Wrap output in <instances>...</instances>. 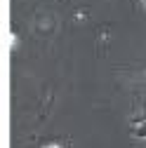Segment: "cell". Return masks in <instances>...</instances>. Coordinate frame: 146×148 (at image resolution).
Returning <instances> with one entry per match:
<instances>
[{
	"label": "cell",
	"mask_w": 146,
	"mask_h": 148,
	"mask_svg": "<svg viewBox=\"0 0 146 148\" xmlns=\"http://www.w3.org/2000/svg\"><path fill=\"white\" fill-rule=\"evenodd\" d=\"M132 134H134L137 139H146V120H141V122H137V125H134Z\"/></svg>",
	"instance_id": "cell-1"
},
{
	"label": "cell",
	"mask_w": 146,
	"mask_h": 148,
	"mask_svg": "<svg viewBox=\"0 0 146 148\" xmlns=\"http://www.w3.org/2000/svg\"><path fill=\"white\" fill-rule=\"evenodd\" d=\"M45 148H61V146H45Z\"/></svg>",
	"instance_id": "cell-2"
},
{
	"label": "cell",
	"mask_w": 146,
	"mask_h": 148,
	"mask_svg": "<svg viewBox=\"0 0 146 148\" xmlns=\"http://www.w3.org/2000/svg\"><path fill=\"white\" fill-rule=\"evenodd\" d=\"M144 3H146V0H144Z\"/></svg>",
	"instance_id": "cell-3"
}]
</instances>
